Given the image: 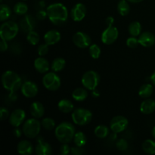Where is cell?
<instances>
[{
	"label": "cell",
	"instance_id": "1",
	"mask_svg": "<svg viewBox=\"0 0 155 155\" xmlns=\"http://www.w3.org/2000/svg\"><path fill=\"white\" fill-rule=\"evenodd\" d=\"M46 12L51 22L56 26L62 25L68 20V8L61 3H53L50 5L47 8Z\"/></svg>",
	"mask_w": 155,
	"mask_h": 155
},
{
	"label": "cell",
	"instance_id": "2",
	"mask_svg": "<svg viewBox=\"0 0 155 155\" xmlns=\"http://www.w3.org/2000/svg\"><path fill=\"white\" fill-rule=\"evenodd\" d=\"M75 127L69 122H63L59 124L54 130L58 140L61 143H69L74 139Z\"/></svg>",
	"mask_w": 155,
	"mask_h": 155
},
{
	"label": "cell",
	"instance_id": "3",
	"mask_svg": "<svg viewBox=\"0 0 155 155\" xmlns=\"http://www.w3.org/2000/svg\"><path fill=\"white\" fill-rule=\"evenodd\" d=\"M2 83L6 90L10 92H15L18 89L21 88L22 80L17 73L8 71L2 76Z\"/></svg>",
	"mask_w": 155,
	"mask_h": 155
},
{
	"label": "cell",
	"instance_id": "4",
	"mask_svg": "<svg viewBox=\"0 0 155 155\" xmlns=\"http://www.w3.org/2000/svg\"><path fill=\"white\" fill-rule=\"evenodd\" d=\"M41 124H40L36 118L28 119L23 124V133L29 139H34L37 137L40 132Z\"/></svg>",
	"mask_w": 155,
	"mask_h": 155
},
{
	"label": "cell",
	"instance_id": "5",
	"mask_svg": "<svg viewBox=\"0 0 155 155\" xmlns=\"http://www.w3.org/2000/svg\"><path fill=\"white\" fill-rule=\"evenodd\" d=\"M19 27L15 22L12 21L3 23L0 27V36L2 39L6 41L12 40L17 36Z\"/></svg>",
	"mask_w": 155,
	"mask_h": 155
},
{
	"label": "cell",
	"instance_id": "6",
	"mask_svg": "<svg viewBox=\"0 0 155 155\" xmlns=\"http://www.w3.org/2000/svg\"><path fill=\"white\" fill-rule=\"evenodd\" d=\"M73 121L79 126H85L91 122L92 114L90 110L84 108H77L72 114Z\"/></svg>",
	"mask_w": 155,
	"mask_h": 155
},
{
	"label": "cell",
	"instance_id": "7",
	"mask_svg": "<svg viewBox=\"0 0 155 155\" xmlns=\"http://www.w3.org/2000/svg\"><path fill=\"white\" fill-rule=\"evenodd\" d=\"M100 82V77L97 72L89 71L85 73L82 77V84L86 89L92 90L96 89Z\"/></svg>",
	"mask_w": 155,
	"mask_h": 155
},
{
	"label": "cell",
	"instance_id": "8",
	"mask_svg": "<svg viewBox=\"0 0 155 155\" xmlns=\"http://www.w3.org/2000/svg\"><path fill=\"white\" fill-rule=\"evenodd\" d=\"M42 83L48 90L56 91L61 86V79L55 72H49L43 77Z\"/></svg>",
	"mask_w": 155,
	"mask_h": 155
},
{
	"label": "cell",
	"instance_id": "9",
	"mask_svg": "<svg viewBox=\"0 0 155 155\" xmlns=\"http://www.w3.org/2000/svg\"><path fill=\"white\" fill-rule=\"evenodd\" d=\"M128 120L124 116H116L111 120L110 128L114 133H120L128 127Z\"/></svg>",
	"mask_w": 155,
	"mask_h": 155
},
{
	"label": "cell",
	"instance_id": "10",
	"mask_svg": "<svg viewBox=\"0 0 155 155\" xmlns=\"http://www.w3.org/2000/svg\"><path fill=\"white\" fill-rule=\"evenodd\" d=\"M119 32L117 27H107L101 34V42L105 45H111L117 39Z\"/></svg>",
	"mask_w": 155,
	"mask_h": 155
},
{
	"label": "cell",
	"instance_id": "11",
	"mask_svg": "<svg viewBox=\"0 0 155 155\" xmlns=\"http://www.w3.org/2000/svg\"><path fill=\"white\" fill-rule=\"evenodd\" d=\"M73 42L76 46L80 48H85L90 46L91 38L83 32H77L73 36Z\"/></svg>",
	"mask_w": 155,
	"mask_h": 155
},
{
	"label": "cell",
	"instance_id": "12",
	"mask_svg": "<svg viewBox=\"0 0 155 155\" xmlns=\"http://www.w3.org/2000/svg\"><path fill=\"white\" fill-rule=\"evenodd\" d=\"M86 14V8L83 3H77L71 11V17L74 21H81Z\"/></svg>",
	"mask_w": 155,
	"mask_h": 155
},
{
	"label": "cell",
	"instance_id": "13",
	"mask_svg": "<svg viewBox=\"0 0 155 155\" xmlns=\"http://www.w3.org/2000/svg\"><path fill=\"white\" fill-rule=\"evenodd\" d=\"M36 25V20L30 15H25L20 21V28L25 33H29L33 30Z\"/></svg>",
	"mask_w": 155,
	"mask_h": 155
},
{
	"label": "cell",
	"instance_id": "14",
	"mask_svg": "<svg viewBox=\"0 0 155 155\" xmlns=\"http://www.w3.org/2000/svg\"><path fill=\"white\" fill-rule=\"evenodd\" d=\"M26 117L25 111L22 109H16L9 116V123L12 126L18 127L24 123Z\"/></svg>",
	"mask_w": 155,
	"mask_h": 155
},
{
	"label": "cell",
	"instance_id": "15",
	"mask_svg": "<svg viewBox=\"0 0 155 155\" xmlns=\"http://www.w3.org/2000/svg\"><path fill=\"white\" fill-rule=\"evenodd\" d=\"M21 92L27 98H33L38 93V86L31 81H27L21 86Z\"/></svg>",
	"mask_w": 155,
	"mask_h": 155
},
{
	"label": "cell",
	"instance_id": "16",
	"mask_svg": "<svg viewBox=\"0 0 155 155\" xmlns=\"http://www.w3.org/2000/svg\"><path fill=\"white\" fill-rule=\"evenodd\" d=\"M35 151L38 155H50L52 154V148L49 144L45 142L43 139L39 136Z\"/></svg>",
	"mask_w": 155,
	"mask_h": 155
},
{
	"label": "cell",
	"instance_id": "17",
	"mask_svg": "<svg viewBox=\"0 0 155 155\" xmlns=\"http://www.w3.org/2000/svg\"><path fill=\"white\" fill-rule=\"evenodd\" d=\"M139 42L143 47H151L155 44V36L152 33L145 32L140 34Z\"/></svg>",
	"mask_w": 155,
	"mask_h": 155
},
{
	"label": "cell",
	"instance_id": "18",
	"mask_svg": "<svg viewBox=\"0 0 155 155\" xmlns=\"http://www.w3.org/2000/svg\"><path fill=\"white\" fill-rule=\"evenodd\" d=\"M61 39V33L56 30H51L44 36V41L48 45L58 43Z\"/></svg>",
	"mask_w": 155,
	"mask_h": 155
},
{
	"label": "cell",
	"instance_id": "19",
	"mask_svg": "<svg viewBox=\"0 0 155 155\" xmlns=\"http://www.w3.org/2000/svg\"><path fill=\"white\" fill-rule=\"evenodd\" d=\"M30 110L32 116L36 119L42 117L44 113H45L43 104L39 101H35V102L32 103L30 107Z\"/></svg>",
	"mask_w": 155,
	"mask_h": 155
},
{
	"label": "cell",
	"instance_id": "20",
	"mask_svg": "<svg viewBox=\"0 0 155 155\" xmlns=\"http://www.w3.org/2000/svg\"><path fill=\"white\" fill-rule=\"evenodd\" d=\"M34 68L40 74H45L49 70V63L42 56L34 61Z\"/></svg>",
	"mask_w": 155,
	"mask_h": 155
},
{
	"label": "cell",
	"instance_id": "21",
	"mask_svg": "<svg viewBox=\"0 0 155 155\" xmlns=\"http://www.w3.org/2000/svg\"><path fill=\"white\" fill-rule=\"evenodd\" d=\"M18 152L21 155L31 154L33 151V147L32 144L27 140H22L18 145Z\"/></svg>",
	"mask_w": 155,
	"mask_h": 155
},
{
	"label": "cell",
	"instance_id": "22",
	"mask_svg": "<svg viewBox=\"0 0 155 155\" xmlns=\"http://www.w3.org/2000/svg\"><path fill=\"white\" fill-rule=\"evenodd\" d=\"M140 110L144 114H151L155 110V101L153 99H145L141 104Z\"/></svg>",
	"mask_w": 155,
	"mask_h": 155
},
{
	"label": "cell",
	"instance_id": "23",
	"mask_svg": "<svg viewBox=\"0 0 155 155\" xmlns=\"http://www.w3.org/2000/svg\"><path fill=\"white\" fill-rule=\"evenodd\" d=\"M58 107L59 110L61 111L62 113L68 114L73 110V109H74V104L70 100L62 99L58 102Z\"/></svg>",
	"mask_w": 155,
	"mask_h": 155
},
{
	"label": "cell",
	"instance_id": "24",
	"mask_svg": "<svg viewBox=\"0 0 155 155\" xmlns=\"http://www.w3.org/2000/svg\"><path fill=\"white\" fill-rule=\"evenodd\" d=\"M153 86L149 83H145L142 85L139 90V95L142 98H148L152 95Z\"/></svg>",
	"mask_w": 155,
	"mask_h": 155
},
{
	"label": "cell",
	"instance_id": "25",
	"mask_svg": "<svg viewBox=\"0 0 155 155\" xmlns=\"http://www.w3.org/2000/svg\"><path fill=\"white\" fill-rule=\"evenodd\" d=\"M88 92L86 89L83 88H77L72 93V97L74 100L77 101H83L87 98Z\"/></svg>",
	"mask_w": 155,
	"mask_h": 155
},
{
	"label": "cell",
	"instance_id": "26",
	"mask_svg": "<svg viewBox=\"0 0 155 155\" xmlns=\"http://www.w3.org/2000/svg\"><path fill=\"white\" fill-rule=\"evenodd\" d=\"M65 66H66V61L64 59L62 58H57L52 61L51 70L54 72H59L64 69Z\"/></svg>",
	"mask_w": 155,
	"mask_h": 155
},
{
	"label": "cell",
	"instance_id": "27",
	"mask_svg": "<svg viewBox=\"0 0 155 155\" xmlns=\"http://www.w3.org/2000/svg\"><path fill=\"white\" fill-rule=\"evenodd\" d=\"M117 11L121 16H126L130 13V6L127 0H120L117 4Z\"/></svg>",
	"mask_w": 155,
	"mask_h": 155
},
{
	"label": "cell",
	"instance_id": "28",
	"mask_svg": "<svg viewBox=\"0 0 155 155\" xmlns=\"http://www.w3.org/2000/svg\"><path fill=\"white\" fill-rule=\"evenodd\" d=\"M142 150L148 154H155V142L151 139H147L142 143Z\"/></svg>",
	"mask_w": 155,
	"mask_h": 155
},
{
	"label": "cell",
	"instance_id": "29",
	"mask_svg": "<svg viewBox=\"0 0 155 155\" xmlns=\"http://www.w3.org/2000/svg\"><path fill=\"white\" fill-rule=\"evenodd\" d=\"M142 31V25L138 21L132 22L129 26V33L132 36H138L141 34Z\"/></svg>",
	"mask_w": 155,
	"mask_h": 155
},
{
	"label": "cell",
	"instance_id": "30",
	"mask_svg": "<svg viewBox=\"0 0 155 155\" xmlns=\"http://www.w3.org/2000/svg\"><path fill=\"white\" fill-rule=\"evenodd\" d=\"M94 133L99 139H104V138L108 136L109 129L108 127L104 125H99L95 127V130H94Z\"/></svg>",
	"mask_w": 155,
	"mask_h": 155
},
{
	"label": "cell",
	"instance_id": "31",
	"mask_svg": "<svg viewBox=\"0 0 155 155\" xmlns=\"http://www.w3.org/2000/svg\"><path fill=\"white\" fill-rule=\"evenodd\" d=\"M86 136L83 132H77L75 133L74 137V142L75 145L79 147L84 146L86 144Z\"/></svg>",
	"mask_w": 155,
	"mask_h": 155
},
{
	"label": "cell",
	"instance_id": "32",
	"mask_svg": "<svg viewBox=\"0 0 155 155\" xmlns=\"http://www.w3.org/2000/svg\"><path fill=\"white\" fill-rule=\"evenodd\" d=\"M12 10L10 7L5 4H1L0 5V21H4L10 18Z\"/></svg>",
	"mask_w": 155,
	"mask_h": 155
},
{
	"label": "cell",
	"instance_id": "33",
	"mask_svg": "<svg viewBox=\"0 0 155 155\" xmlns=\"http://www.w3.org/2000/svg\"><path fill=\"white\" fill-rule=\"evenodd\" d=\"M28 11V6L22 2L16 3L14 6V12L18 15H24Z\"/></svg>",
	"mask_w": 155,
	"mask_h": 155
},
{
	"label": "cell",
	"instance_id": "34",
	"mask_svg": "<svg viewBox=\"0 0 155 155\" xmlns=\"http://www.w3.org/2000/svg\"><path fill=\"white\" fill-rule=\"evenodd\" d=\"M27 39L29 43L33 45H36L39 41V36L36 32L32 30V31L27 33Z\"/></svg>",
	"mask_w": 155,
	"mask_h": 155
},
{
	"label": "cell",
	"instance_id": "35",
	"mask_svg": "<svg viewBox=\"0 0 155 155\" xmlns=\"http://www.w3.org/2000/svg\"><path fill=\"white\" fill-rule=\"evenodd\" d=\"M89 54L94 59H98L101 55V48L96 44H92L89 46Z\"/></svg>",
	"mask_w": 155,
	"mask_h": 155
},
{
	"label": "cell",
	"instance_id": "36",
	"mask_svg": "<svg viewBox=\"0 0 155 155\" xmlns=\"http://www.w3.org/2000/svg\"><path fill=\"white\" fill-rule=\"evenodd\" d=\"M41 124H42L43 128L47 130H52L55 127V122L52 118H45V119L42 120Z\"/></svg>",
	"mask_w": 155,
	"mask_h": 155
},
{
	"label": "cell",
	"instance_id": "37",
	"mask_svg": "<svg viewBox=\"0 0 155 155\" xmlns=\"http://www.w3.org/2000/svg\"><path fill=\"white\" fill-rule=\"evenodd\" d=\"M116 147L119 151H126L128 148V142L124 139H119L117 142Z\"/></svg>",
	"mask_w": 155,
	"mask_h": 155
},
{
	"label": "cell",
	"instance_id": "38",
	"mask_svg": "<svg viewBox=\"0 0 155 155\" xmlns=\"http://www.w3.org/2000/svg\"><path fill=\"white\" fill-rule=\"evenodd\" d=\"M138 44H139V39L136 38V36H131V37L128 38L127 40V45L129 48H135L137 47Z\"/></svg>",
	"mask_w": 155,
	"mask_h": 155
},
{
	"label": "cell",
	"instance_id": "39",
	"mask_svg": "<svg viewBox=\"0 0 155 155\" xmlns=\"http://www.w3.org/2000/svg\"><path fill=\"white\" fill-rule=\"evenodd\" d=\"M48 50H49L48 49V45H47L46 43L42 44V45H40L38 47V54L39 56H42H42H45V54H48Z\"/></svg>",
	"mask_w": 155,
	"mask_h": 155
},
{
	"label": "cell",
	"instance_id": "40",
	"mask_svg": "<svg viewBox=\"0 0 155 155\" xmlns=\"http://www.w3.org/2000/svg\"><path fill=\"white\" fill-rule=\"evenodd\" d=\"M71 153L74 155H82L85 153V150L82 147H79L76 145L75 147H73L71 148Z\"/></svg>",
	"mask_w": 155,
	"mask_h": 155
},
{
	"label": "cell",
	"instance_id": "41",
	"mask_svg": "<svg viewBox=\"0 0 155 155\" xmlns=\"http://www.w3.org/2000/svg\"><path fill=\"white\" fill-rule=\"evenodd\" d=\"M71 152V148L68 143H63L60 148V153L62 155H67Z\"/></svg>",
	"mask_w": 155,
	"mask_h": 155
},
{
	"label": "cell",
	"instance_id": "42",
	"mask_svg": "<svg viewBox=\"0 0 155 155\" xmlns=\"http://www.w3.org/2000/svg\"><path fill=\"white\" fill-rule=\"evenodd\" d=\"M9 116H10V115H9L8 110L3 107H1V109H0V119H1V120H5L7 119Z\"/></svg>",
	"mask_w": 155,
	"mask_h": 155
},
{
	"label": "cell",
	"instance_id": "43",
	"mask_svg": "<svg viewBox=\"0 0 155 155\" xmlns=\"http://www.w3.org/2000/svg\"><path fill=\"white\" fill-rule=\"evenodd\" d=\"M11 51L15 54H18L21 52V48L19 44L18 43H13L11 46Z\"/></svg>",
	"mask_w": 155,
	"mask_h": 155
},
{
	"label": "cell",
	"instance_id": "44",
	"mask_svg": "<svg viewBox=\"0 0 155 155\" xmlns=\"http://www.w3.org/2000/svg\"><path fill=\"white\" fill-rule=\"evenodd\" d=\"M46 17H48V15H47V12H45L43 10H40L36 13V18L38 20H44L46 18Z\"/></svg>",
	"mask_w": 155,
	"mask_h": 155
},
{
	"label": "cell",
	"instance_id": "45",
	"mask_svg": "<svg viewBox=\"0 0 155 155\" xmlns=\"http://www.w3.org/2000/svg\"><path fill=\"white\" fill-rule=\"evenodd\" d=\"M8 45L7 43V41L2 39L1 43H0V49H1L2 52H4L5 51H6L8 49Z\"/></svg>",
	"mask_w": 155,
	"mask_h": 155
},
{
	"label": "cell",
	"instance_id": "46",
	"mask_svg": "<svg viewBox=\"0 0 155 155\" xmlns=\"http://www.w3.org/2000/svg\"><path fill=\"white\" fill-rule=\"evenodd\" d=\"M114 22V19L113 17H107L106 18L105 23L107 27H111V26H113Z\"/></svg>",
	"mask_w": 155,
	"mask_h": 155
},
{
	"label": "cell",
	"instance_id": "47",
	"mask_svg": "<svg viewBox=\"0 0 155 155\" xmlns=\"http://www.w3.org/2000/svg\"><path fill=\"white\" fill-rule=\"evenodd\" d=\"M14 134H15V136H16V137L19 138L21 137V135H22V132H21V130H20L19 128H16L14 130Z\"/></svg>",
	"mask_w": 155,
	"mask_h": 155
},
{
	"label": "cell",
	"instance_id": "48",
	"mask_svg": "<svg viewBox=\"0 0 155 155\" xmlns=\"http://www.w3.org/2000/svg\"><path fill=\"white\" fill-rule=\"evenodd\" d=\"M150 79H151V81L152 82L153 84L155 86V71L154 73L152 74V75L151 76V77H150Z\"/></svg>",
	"mask_w": 155,
	"mask_h": 155
},
{
	"label": "cell",
	"instance_id": "49",
	"mask_svg": "<svg viewBox=\"0 0 155 155\" xmlns=\"http://www.w3.org/2000/svg\"><path fill=\"white\" fill-rule=\"evenodd\" d=\"M127 1L131 3H139L143 1V0H127Z\"/></svg>",
	"mask_w": 155,
	"mask_h": 155
},
{
	"label": "cell",
	"instance_id": "50",
	"mask_svg": "<svg viewBox=\"0 0 155 155\" xmlns=\"http://www.w3.org/2000/svg\"><path fill=\"white\" fill-rule=\"evenodd\" d=\"M151 135H152L153 137L155 139V127L152 129V131H151Z\"/></svg>",
	"mask_w": 155,
	"mask_h": 155
},
{
	"label": "cell",
	"instance_id": "51",
	"mask_svg": "<svg viewBox=\"0 0 155 155\" xmlns=\"http://www.w3.org/2000/svg\"><path fill=\"white\" fill-rule=\"evenodd\" d=\"M0 1H1V2H2V1H3V0H0Z\"/></svg>",
	"mask_w": 155,
	"mask_h": 155
},
{
	"label": "cell",
	"instance_id": "52",
	"mask_svg": "<svg viewBox=\"0 0 155 155\" xmlns=\"http://www.w3.org/2000/svg\"><path fill=\"white\" fill-rule=\"evenodd\" d=\"M24 1H25V0H24Z\"/></svg>",
	"mask_w": 155,
	"mask_h": 155
}]
</instances>
